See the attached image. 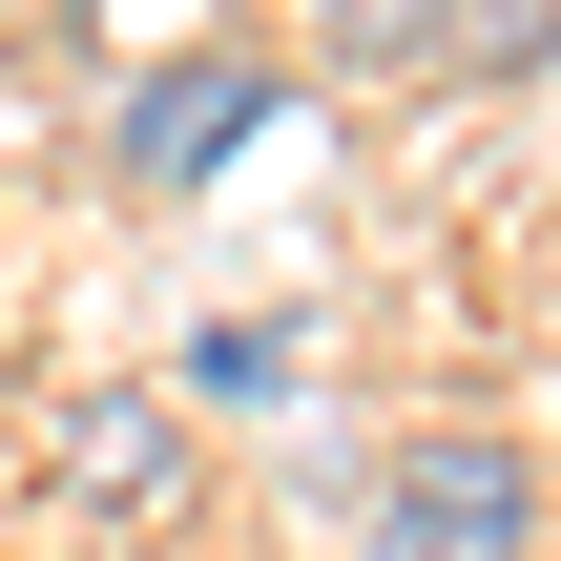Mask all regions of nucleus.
Instances as JSON below:
<instances>
[{"mask_svg": "<svg viewBox=\"0 0 561 561\" xmlns=\"http://www.w3.org/2000/svg\"><path fill=\"white\" fill-rule=\"evenodd\" d=\"M458 62H500V83H541V62H561V0H458Z\"/></svg>", "mask_w": 561, "mask_h": 561, "instance_id": "6", "label": "nucleus"}, {"mask_svg": "<svg viewBox=\"0 0 561 561\" xmlns=\"http://www.w3.org/2000/svg\"><path fill=\"white\" fill-rule=\"evenodd\" d=\"M354 561H541V458H520V437H479V416L396 437V458H375V500H354Z\"/></svg>", "mask_w": 561, "mask_h": 561, "instance_id": "1", "label": "nucleus"}, {"mask_svg": "<svg viewBox=\"0 0 561 561\" xmlns=\"http://www.w3.org/2000/svg\"><path fill=\"white\" fill-rule=\"evenodd\" d=\"M187 396H229V416H271V396H291V333H271V312H229V333H187Z\"/></svg>", "mask_w": 561, "mask_h": 561, "instance_id": "5", "label": "nucleus"}, {"mask_svg": "<svg viewBox=\"0 0 561 561\" xmlns=\"http://www.w3.org/2000/svg\"><path fill=\"white\" fill-rule=\"evenodd\" d=\"M291 125V62H250V42H187V62H146L125 83V125H104V167L125 187H208L229 146H271Z\"/></svg>", "mask_w": 561, "mask_h": 561, "instance_id": "2", "label": "nucleus"}, {"mask_svg": "<svg viewBox=\"0 0 561 561\" xmlns=\"http://www.w3.org/2000/svg\"><path fill=\"white\" fill-rule=\"evenodd\" d=\"M62 479H83L104 520H167V500H187V437H167V396H83V416H62Z\"/></svg>", "mask_w": 561, "mask_h": 561, "instance_id": "3", "label": "nucleus"}, {"mask_svg": "<svg viewBox=\"0 0 561 561\" xmlns=\"http://www.w3.org/2000/svg\"><path fill=\"white\" fill-rule=\"evenodd\" d=\"M312 62L333 83H416V62H458V0H312Z\"/></svg>", "mask_w": 561, "mask_h": 561, "instance_id": "4", "label": "nucleus"}]
</instances>
